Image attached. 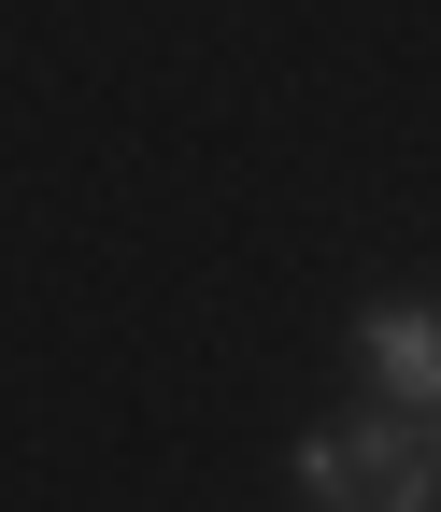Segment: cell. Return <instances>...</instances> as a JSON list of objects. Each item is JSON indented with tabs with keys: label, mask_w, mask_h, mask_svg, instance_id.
I'll use <instances>...</instances> for the list:
<instances>
[{
	"label": "cell",
	"mask_w": 441,
	"mask_h": 512,
	"mask_svg": "<svg viewBox=\"0 0 441 512\" xmlns=\"http://www.w3.org/2000/svg\"><path fill=\"white\" fill-rule=\"evenodd\" d=\"M370 370H385V399H399V413H427V399H441V313H413V299H399V313H370Z\"/></svg>",
	"instance_id": "obj_1"
}]
</instances>
